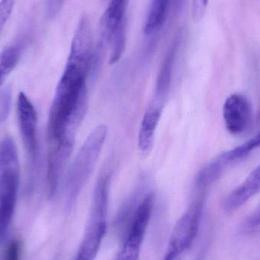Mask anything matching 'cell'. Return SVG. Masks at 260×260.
Wrapping results in <instances>:
<instances>
[{
    "instance_id": "1",
    "label": "cell",
    "mask_w": 260,
    "mask_h": 260,
    "mask_svg": "<svg viewBox=\"0 0 260 260\" xmlns=\"http://www.w3.org/2000/svg\"><path fill=\"white\" fill-rule=\"evenodd\" d=\"M88 75L85 67L67 61L49 114V145L74 144L75 135L88 109Z\"/></svg>"
},
{
    "instance_id": "2",
    "label": "cell",
    "mask_w": 260,
    "mask_h": 260,
    "mask_svg": "<svg viewBox=\"0 0 260 260\" xmlns=\"http://www.w3.org/2000/svg\"><path fill=\"white\" fill-rule=\"evenodd\" d=\"M110 180L105 175L96 184L88 224L73 260H95L99 255L108 232Z\"/></svg>"
},
{
    "instance_id": "3",
    "label": "cell",
    "mask_w": 260,
    "mask_h": 260,
    "mask_svg": "<svg viewBox=\"0 0 260 260\" xmlns=\"http://www.w3.org/2000/svg\"><path fill=\"white\" fill-rule=\"evenodd\" d=\"M108 131L105 125L93 129L72 163L66 185L69 204L74 203L91 177L105 145Z\"/></svg>"
},
{
    "instance_id": "4",
    "label": "cell",
    "mask_w": 260,
    "mask_h": 260,
    "mask_svg": "<svg viewBox=\"0 0 260 260\" xmlns=\"http://www.w3.org/2000/svg\"><path fill=\"white\" fill-rule=\"evenodd\" d=\"M204 200L192 203L174 226L163 260H183L197 238L203 216Z\"/></svg>"
},
{
    "instance_id": "5",
    "label": "cell",
    "mask_w": 260,
    "mask_h": 260,
    "mask_svg": "<svg viewBox=\"0 0 260 260\" xmlns=\"http://www.w3.org/2000/svg\"><path fill=\"white\" fill-rule=\"evenodd\" d=\"M154 205L153 193L147 194L139 202L130 217V223L121 247L114 260H139Z\"/></svg>"
},
{
    "instance_id": "6",
    "label": "cell",
    "mask_w": 260,
    "mask_h": 260,
    "mask_svg": "<svg viewBox=\"0 0 260 260\" xmlns=\"http://www.w3.org/2000/svg\"><path fill=\"white\" fill-rule=\"evenodd\" d=\"M19 180V162L0 163V238L6 233L13 217Z\"/></svg>"
},
{
    "instance_id": "7",
    "label": "cell",
    "mask_w": 260,
    "mask_h": 260,
    "mask_svg": "<svg viewBox=\"0 0 260 260\" xmlns=\"http://www.w3.org/2000/svg\"><path fill=\"white\" fill-rule=\"evenodd\" d=\"M18 127L24 149L32 165L38 157V114L35 105L25 93L18 94L17 101Z\"/></svg>"
},
{
    "instance_id": "8",
    "label": "cell",
    "mask_w": 260,
    "mask_h": 260,
    "mask_svg": "<svg viewBox=\"0 0 260 260\" xmlns=\"http://www.w3.org/2000/svg\"><path fill=\"white\" fill-rule=\"evenodd\" d=\"M223 119L226 129L232 136H241L248 131L253 119L250 99L238 93L229 96L223 106Z\"/></svg>"
},
{
    "instance_id": "9",
    "label": "cell",
    "mask_w": 260,
    "mask_h": 260,
    "mask_svg": "<svg viewBox=\"0 0 260 260\" xmlns=\"http://www.w3.org/2000/svg\"><path fill=\"white\" fill-rule=\"evenodd\" d=\"M260 147V133L233 149L221 153L206 165L208 172L215 178H220L229 167L250 155Z\"/></svg>"
},
{
    "instance_id": "10",
    "label": "cell",
    "mask_w": 260,
    "mask_h": 260,
    "mask_svg": "<svg viewBox=\"0 0 260 260\" xmlns=\"http://www.w3.org/2000/svg\"><path fill=\"white\" fill-rule=\"evenodd\" d=\"M165 103V101L154 98L142 118L138 138V145L141 153L145 155L149 154L152 150L156 129L161 117Z\"/></svg>"
},
{
    "instance_id": "11",
    "label": "cell",
    "mask_w": 260,
    "mask_h": 260,
    "mask_svg": "<svg viewBox=\"0 0 260 260\" xmlns=\"http://www.w3.org/2000/svg\"><path fill=\"white\" fill-rule=\"evenodd\" d=\"M260 192V166L253 170L241 184L226 197L223 208L228 212H233L244 206L250 199Z\"/></svg>"
},
{
    "instance_id": "12",
    "label": "cell",
    "mask_w": 260,
    "mask_h": 260,
    "mask_svg": "<svg viewBox=\"0 0 260 260\" xmlns=\"http://www.w3.org/2000/svg\"><path fill=\"white\" fill-rule=\"evenodd\" d=\"M179 44H180V38H176L168 50L159 71L157 83H156L155 95H154V98L159 100L165 101L169 91L171 80H172L173 69H174Z\"/></svg>"
},
{
    "instance_id": "13",
    "label": "cell",
    "mask_w": 260,
    "mask_h": 260,
    "mask_svg": "<svg viewBox=\"0 0 260 260\" xmlns=\"http://www.w3.org/2000/svg\"><path fill=\"white\" fill-rule=\"evenodd\" d=\"M171 0H151L144 26V33L151 35L165 24Z\"/></svg>"
},
{
    "instance_id": "14",
    "label": "cell",
    "mask_w": 260,
    "mask_h": 260,
    "mask_svg": "<svg viewBox=\"0 0 260 260\" xmlns=\"http://www.w3.org/2000/svg\"><path fill=\"white\" fill-rule=\"evenodd\" d=\"M23 50V44H15L2 52L0 54V88L19 62Z\"/></svg>"
},
{
    "instance_id": "15",
    "label": "cell",
    "mask_w": 260,
    "mask_h": 260,
    "mask_svg": "<svg viewBox=\"0 0 260 260\" xmlns=\"http://www.w3.org/2000/svg\"><path fill=\"white\" fill-rule=\"evenodd\" d=\"M12 92L9 88H5L0 94V123H3L10 113Z\"/></svg>"
},
{
    "instance_id": "16",
    "label": "cell",
    "mask_w": 260,
    "mask_h": 260,
    "mask_svg": "<svg viewBox=\"0 0 260 260\" xmlns=\"http://www.w3.org/2000/svg\"><path fill=\"white\" fill-rule=\"evenodd\" d=\"M21 254V242L19 240L11 241L5 250L3 260H20Z\"/></svg>"
},
{
    "instance_id": "17",
    "label": "cell",
    "mask_w": 260,
    "mask_h": 260,
    "mask_svg": "<svg viewBox=\"0 0 260 260\" xmlns=\"http://www.w3.org/2000/svg\"><path fill=\"white\" fill-rule=\"evenodd\" d=\"M15 6V0H2L0 2V35L9 20Z\"/></svg>"
},
{
    "instance_id": "18",
    "label": "cell",
    "mask_w": 260,
    "mask_h": 260,
    "mask_svg": "<svg viewBox=\"0 0 260 260\" xmlns=\"http://www.w3.org/2000/svg\"><path fill=\"white\" fill-rule=\"evenodd\" d=\"M209 0H193L192 1V18L196 21H200L204 16Z\"/></svg>"
},
{
    "instance_id": "19",
    "label": "cell",
    "mask_w": 260,
    "mask_h": 260,
    "mask_svg": "<svg viewBox=\"0 0 260 260\" xmlns=\"http://www.w3.org/2000/svg\"><path fill=\"white\" fill-rule=\"evenodd\" d=\"M66 0H47V14L49 18H53L60 12Z\"/></svg>"
},
{
    "instance_id": "20",
    "label": "cell",
    "mask_w": 260,
    "mask_h": 260,
    "mask_svg": "<svg viewBox=\"0 0 260 260\" xmlns=\"http://www.w3.org/2000/svg\"><path fill=\"white\" fill-rule=\"evenodd\" d=\"M246 226L250 229L260 227V203L254 212L250 215L246 221Z\"/></svg>"
},
{
    "instance_id": "21",
    "label": "cell",
    "mask_w": 260,
    "mask_h": 260,
    "mask_svg": "<svg viewBox=\"0 0 260 260\" xmlns=\"http://www.w3.org/2000/svg\"><path fill=\"white\" fill-rule=\"evenodd\" d=\"M258 120H259V122H260V114H259V118H258Z\"/></svg>"
}]
</instances>
